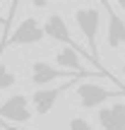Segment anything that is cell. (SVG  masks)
Instances as JSON below:
<instances>
[{"instance_id": "obj_13", "label": "cell", "mask_w": 125, "mask_h": 130, "mask_svg": "<svg viewBox=\"0 0 125 130\" xmlns=\"http://www.w3.org/2000/svg\"><path fill=\"white\" fill-rule=\"evenodd\" d=\"M34 5L36 7H43V5H48V0H34Z\"/></svg>"}, {"instance_id": "obj_1", "label": "cell", "mask_w": 125, "mask_h": 130, "mask_svg": "<svg viewBox=\"0 0 125 130\" xmlns=\"http://www.w3.org/2000/svg\"><path fill=\"white\" fill-rule=\"evenodd\" d=\"M75 94H77V101L82 108H101L106 101L116 96H125V87H103V84L89 82V79H77L72 84Z\"/></svg>"}, {"instance_id": "obj_12", "label": "cell", "mask_w": 125, "mask_h": 130, "mask_svg": "<svg viewBox=\"0 0 125 130\" xmlns=\"http://www.w3.org/2000/svg\"><path fill=\"white\" fill-rule=\"evenodd\" d=\"M0 128L3 130H34V128H19L17 123H3V121H0Z\"/></svg>"}, {"instance_id": "obj_3", "label": "cell", "mask_w": 125, "mask_h": 130, "mask_svg": "<svg viewBox=\"0 0 125 130\" xmlns=\"http://www.w3.org/2000/svg\"><path fill=\"white\" fill-rule=\"evenodd\" d=\"M46 39V31H43V24L39 22L36 17H24L17 27L12 29L5 41H0V51H5L7 46H31V43H41Z\"/></svg>"}, {"instance_id": "obj_7", "label": "cell", "mask_w": 125, "mask_h": 130, "mask_svg": "<svg viewBox=\"0 0 125 130\" xmlns=\"http://www.w3.org/2000/svg\"><path fill=\"white\" fill-rule=\"evenodd\" d=\"M108 14V27H106V43L111 48H120L125 46V17L118 14V10L113 7L111 0H101Z\"/></svg>"}, {"instance_id": "obj_2", "label": "cell", "mask_w": 125, "mask_h": 130, "mask_svg": "<svg viewBox=\"0 0 125 130\" xmlns=\"http://www.w3.org/2000/svg\"><path fill=\"white\" fill-rule=\"evenodd\" d=\"M75 22H77V29L82 31V36L87 39V46H89L92 58L101 65V58H99V43H96L99 27H101V12H99L96 7H79V10H75Z\"/></svg>"}, {"instance_id": "obj_15", "label": "cell", "mask_w": 125, "mask_h": 130, "mask_svg": "<svg viewBox=\"0 0 125 130\" xmlns=\"http://www.w3.org/2000/svg\"><path fill=\"white\" fill-rule=\"evenodd\" d=\"M123 77H125V63H123Z\"/></svg>"}, {"instance_id": "obj_14", "label": "cell", "mask_w": 125, "mask_h": 130, "mask_svg": "<svg viewBox=\"0 0 125 130\" xmlns=\"http://www.w3.org/2000/svg\"><path fill=\"white\" fill-rule=\"evenodd\" d=\"M118 3H120V5H123V10H125V0H118Z\"/></svg>"}, {"instance_id": "obj_6", "label": "cell", "mask_w": 125, "mask_h": 130, "mask_svg": "<svg viewBox=\"0 0 125 130\" xmlns=\"http://www.w3.org/2000/svg\"><path fill=\"white\" fill-rule=\"evenodd\" d=\"M77 79H67L65 84H58V87H48V89H36L31 94V108L36 116H48V113L56 108L58 99L65 94V89H72V84Z\"/></svg>"}, {"instance_id": "obj_5", "label": "cell", "mask_w": 125, "mask_h": 130, "mask_svg": "<svg viewBox=\"0 0 125 130\" xmlns=\"http://www.w3.org/2000/svg\"><path fill=\"white\" fill-rule=\"evenodd\" d=\"M29 79H31L34 87H48L56 79H87V77L72 72V70H58L56 65H51L46 60H36L29 68Z\"/></svg>"}, {"instance_id": "obj_11", "label": "cell", "mask_w": 125, "mask_h": 130, "mask_svg": "<svg viewBox=\"0 0 125 130\" xmlns=\"http://www.w3.org/2000/svg\"><path fill=\"white\" fill-rule=\"evenodd\" d=\"M67 130H94V128H92V123H89L87 118H79V116H75V118H70V123H67Z\"/></svg>"}, {"instance_id": "obj_9", "label": "cell", "mask_w": 125, "mask_h": 130, "mask_svg": "<svg viewBox=\"0 0 125 130\" xmlns=\"http://www.w3.org/2000/svg\"><path fill=\"white\" fill-rule=\"evenodd\" d=\"M43 31H46V36L53 39V41H60V43H65V46L79 48L77 43H75V39H72V34H70L65 19H63L58 12H51V14L46 17V22H43ZM84 53H87V51H84ZM94 63H96V60H94Z\"/></svg>"}, {"instance_id": "obj_8", "label": "cell", "mask_w": 125, "mask_h": 130, "mask_svg": "<svg viewBox=\"0 0 125 130\" xmlns=\"http://www.w3.org/2000/svg\"><path fill=\"white\" fill-rule=\"evenodd\" d=\"M96 121L103 130H125V104H103L101 108H96Z\"/></svg>"}, {"instance_id": "obj_10", "label": "cell", "mask_w": 125, "mask_h": 130, "mask_svg": "<svg viewBox=\"0 0 125 130\" xmlns=\"http://www.w3.org/2000/svg\"><path fill=\"white\" fill-rule=\"evenodd\" d=\"M14 84H17V75L5 63H0V92H3V89H12Z\"/></svg>"}, {"instance_id": "obj_4", "label": "cell", "mask_w": 125, "mask_h": 130, "mask_svg": "<svg viewBox=\"0 0 125 130\" xmlns=\"http://www.w3.org/2000/svg\"><path fill=\"white\" fill-rule=\"evenodd\" d=\"M34 116V108H31V99L27 94L17 92V94H10L3 104H0V121L5 123H29Z\"/></svg>"}]
</instances>
